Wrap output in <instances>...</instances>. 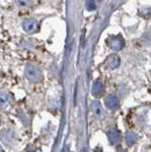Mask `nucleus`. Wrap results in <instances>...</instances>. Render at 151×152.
Masks as SVG:
<instances>
[{"label": "nucleus", "instance_id": "nucleus-1", "mask_svg": "<svg viewBox=\"0 0 151 152\" xmlns=\"http://www.w3.org/2000/svg\"><path fill=\"white\" fill-rule=\"evenodd\" d=\"M25 76L30 81L32 82H37L41 78V71L36 66L29 65L25 69Z\"/></svg>", "mask_w": 151, "mask_h": 152}, {"label": "nucleus", "instance_id": "nucleus-2", "mask_svg": "<svg viewBox=\"0 0 151 152\" xmlns=\"http://www.w3.org/2000/svg\"><path fill=\"white\" fill-rule=\"evenodd\" d=\"M107 44H108V46H109L113 50L118 51V50H121L123 48H124V46H125V41L121 37L112 36L110 38H108Z\"/></svg>", "mask_w": 151, "mask_h": 152}, {"label": "nucleus", "instance_id": "nucleus-3", "mask_svg": "<svg viewBox=\"0 0 151 152\" xmlns=\"http://www.w3.org/2000/svg\"><path fill=\"white\" fill-rule=\"evenodd\" d=\"M23 28L28 33H34L37 30V22L34 19H27L23 22Z\"/></svg>", "mask_w": 151, "mask_h": 152}, {"label": "nucleus", "instance_id": "nucleus-4", "mask_svg": "<svg viewBox=\"0 0 151 152\" xmlns=\"http://www.w3.org/2000/svg\"><path fill=\"white\" fill-rule=\"evenodd\" d=\"M105 104L107 108L109 109H115L119 107V99L114 94H109L106 98Z\"/></svg>", "mask_w": 151, "mask_h": 152}, {"label": "nucleus", "instance_id": "nucleus-5", "mask_svg": "<svg viewBox=\"0 0 151 152\" xmlns=\"http://www.w3.org/2000/svg\"><path fill=\"white\" fill-rule=\"evenodd\" d=\"M107 136H108V139H109V141L113 145L120 144L121 135H120V132L118 131L116 128H110V129L107 131Z\"/></svg>", "mask_w": 151, "mask_h": 152}, {"label": "nucleus", "instance_id": "nucleus-6", "mask_svg": "<svg viewBox=\"0 0 151 152\" xmlns=\"http://www.w3.org/2000/svg\"><path fill=\"white\" fill-rule=\"evenodd\" d=\"M104 92V85L100 81H95L92 85V94L93 96L99 97L101 96Z\"/></svg>", "mask_w": 151, "mask_h": 152}, {"label": "nucleus", "instance_id": "nucleus-7", "mask_svg": "<svg viewBox=\"0 0 151 152\" xmlns=\"http://www.w3.org/2000/svg\"><path fill=\"white\" fill-rule=\"evenodd\" d=\"M120 65V58L117 55L113 54L107 58V66L110 69H116Z\"/></svg>", "mask_w": 151, "mask_h": 152}, {"label": "nucleus", "instance_id": "nucleus-8", "mask_svg": "<svg viewBox=\"0 0 151 152\" xmlns=\"http://www.w3.org/2000/svg\"><path fill=\"white\" fill-rule=\"evenodd\" d=\"M91 107H92V111L95 114L97 117H102L103 116V108L101 107V104L98 101H93L91 104Z\"/></svg>", "mask_w": 151, "mask_h": 152}, {"label": "nucleus", "instance_id": "nucleus-9", "mask_svg": "<svg viewBox=\"0 0 151 152\" xmlns=\"http://www.w3.org/2000/svg\"><path fill=\"white\" fill-rule=\"evenodd\" d=\"M9 104V98H8V95L3 92V91H0V107H5Z\"/></svg>", "mask_w": 151, "mask_h": 152}, {"label": "nucleus", "instance_id": "nucleus-10", "mask_svg": "<svg viewBox=\"0 0 151 152\" xmlns=\"http://www.w3.org/2000/svg\"><path fill=\"white\" fill-rule=\"evenodd\" d=\"M125 141L129 145H134L136 142V141H137V135L134 134V133H132V132L127 133V135L125 137Z\"/></svg>", "mask_w": 151, "mask_h": 152}, {"label": "nucleus", "instance_id": "nucleus-11", "mask_svg": "<svg viewBox=\"0 0 151 152\" xmlns=\"http://www.w3.org/2000/svg\"><path fill=\"white\" fill-rule=\"evenodd\" d=\"M87 7L88 11H93V10L96 9V4L94 1H88L87 2Z\"/></svg>", "mask_w": 151, "mask_h": 152}, {"label": "nucleus", "instance_id": "nucleus-12", "mask_svg": "<svg viewBox=\"0 0 151 152\" xmlns=\"http://www.w3.org/2000/svg\"><path fill=\"white\" fill-rule=\"evenodd\" d=\"M0 152H3V150H2V147H1V145H0Z\"/></svg>", "mask_w": 151, "mask_h": 152}, {"label": "nucleus", "instance_id": "nucleus-13", "mask_svg": "<svg viewBox=\"0 0 151 152\" xmlns=\"http://www.w3.org/2000/svg\"><path fill=\"white\" fill-rule=\"evenodd\" d=\"M118 152H125V150H119Z\"/></svg>", "mask_w": 151, "mask_h": 152}]
</instances>
